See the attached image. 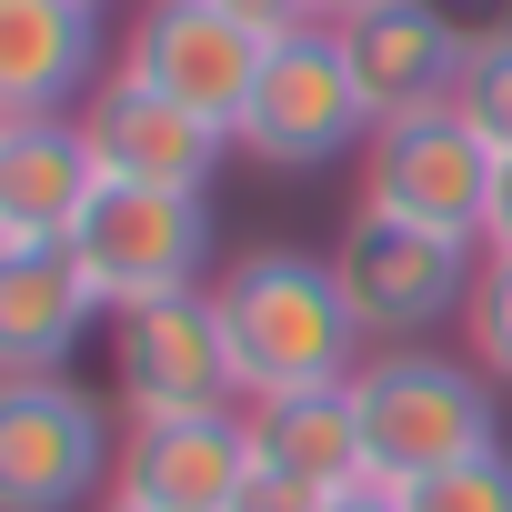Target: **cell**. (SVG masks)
I'll use <instances>...</instances> for the list:
<instances>
[{
    "mask_svg": "<svg viewBox=\"0 0 512 512\" xmlns=\"http://www.w3.org/2000/svg\"><path fill=\"white\" fill-rule=\"evenodd\" d=\"M221 11H231L251 41H302V31H322V0H221Z\"/></svg>",
    "mask_w": 512,
    "mask_h": 512,
    "instance_id": "obj_21",
    "label": "cell"
},
{
    "mask_svg": "<svg viewBox=\"0 0 512 512\" xmlns=\"http://www.w3.org/2000/svg\"><path fill=\"white\" fill-rule=\"evenodd\" d=\"M251 482V432L241 412H181V422H121V462L101 502L131 512H231Z\"/></svg>",
    "mask_w": 512,
    "mask_h": 512,
    "instance_id": "obj_11",
    "label": "cell"
},
{
    "mask_svg": "<svg viewBox=\"0 0 512 512\" xmlns=\"http://www.w3.org/2000/svg\"><path fill=\"white\" fill-rule=\"evenodd\" d=\"M452 111H462L492 151H512V31L472 41V61H462V81H452Z\"/></svg>",
    "mask_w": 512,
    "mask_h": 512,
    "instance_id": "obj_18",
    "label": "cell"
},
{
    "mask_svg": "<svg viewBox=\"0 0 512 512\" xmlns=\"http://www.w3.org/2000/svg\"><path fill=\"white\" fill-rule=\"evenodd\" d=\"M262 51H272V41H251L221 0H141L111 71H131V81H151L161 101H181V111H201V121L231 131L241 101H251V81H262Z\"/></svg>",
    "mask_w": 512,
    "mask_h": 512,
    "instance_id": "obj_9",
    "label": "cell"
},
{
    "mask_svg": "<svg viewBox=\"0 0 512 512\" xmlns=\"http://www.w3.org/2000/svg\"><path fill=\"white\" fill-rule=\"evenodd\" d=\"M492 171H502V151H492L452 101H432V111L372 121V141H362V211H392V221H422V231H462V241H482Z\"/></svg>",
    "mask_w": 512,
    "mask_h": 512,
    "instance_id": "obj_6",
    "label": "cell"
},
{
    "mask_svg": "<svg viewBox=\"0 0 512 512\" xmlns=\"http://www.w3.org/2000/svg\"><path fill=\"white\" fill-rule=\"evenodd\" d=\"M231 512H332V492H322V482H302V472L251 462V482L231 492Z\"/></svg>",
    "mask_w": 512,
    "mask_h": 512,
    "instance_id": "obj_20",
    "label": "cell"
},
{
    "mask_svg": "<svg viewBox=\"0 0 512 512\" xmlns=\"http://www.w3.org/2000/svg\"><path fill=\"white\" fill-rule=\"evenodd\" d=\"M332 512H402V502H392L382 482H362V492H332Z\"/></svg>",
    "mask_w": 512,
    "mask_h": 512,
    "instance_id": "obj_23",
    "label": "cell"
},
{
    "mask_svg": "<svg viewBox=\"0 0 512 512\" xmlns=\"http://www.w3.org/2000/svg\"><path fill=\"white\" fill-rule=\"evenodd\" d=\"M352 412H362V462L382 492L462 462V452H492L502 422H492V392H482V362H442L422 342H382L362 352L352 372Z\"/></svg>",
    "mask_w": 512,
    "mask_h": 512,
    "instance_id": "obj_2",
    "label": "cell"
},
{
    "mask_svg": "<svg viewBox=\"0 0 512 512\" xmlns=\"http://www.w3.org/2000/svg\"><path fill=\"white\" fill-rule=\"evenodd\" d=\"M362 141H372V111H362V81H352L332 21L302 31V41H272L262 81H251V101L231 121V151L272 161V171H322V161H342Z\"/></svg>",
    "mask_w": 512,
    "mask_h": 512,
    "instance_id": "obj_4",
    "label": "cell"
},
{
    "mask_svg": "<svg viewBox=\"0 0 512 512\" xmlns=\"http://www.w3.org/2000/svg\"><path fill=\"white\" fill-rule=\"evenodd\" d=\"M81 141H91L101 181H141V191H211V171H221V151H231L221 121L161 101V91L131 81V71H111V81L81 101Z\"/></svg>",
    "mask_w": 512,
    "mask_h": 512,
    "instance_id": "obj_10",
    "label": "cell"
},
{
    "mask_svg": "<svg viewBox=\"0 0 512 512\" xmlns=\"http://www.w3.org/2000/svg\"><path fill=\"white\" fill-rule=\"evenodd\" d=\"M211 302H221V332H231L241 402L322 392V382L362 372V322H352V292L332 272V251H241L211 282Z\"/></svg>",
    "mask_w": 512,
    "mask_h": 512,
    "instance_id": "obj_1",
    "label": "cell"
},
{
    "mask_svg": "<svg viewBox=\"0 0 512 512\" xmlns=\"http://www.w3.org/2000/svg\"><path fill=\"white\" fill-rule=\"evenodd\" d=\"M71 262L101 282L111 312L201 292L211 272V201L201 191H141V181H101V201L71 231Z\"/></svg>",
    "mask_w": 512,
    "mask_h": 512,
    "instance_id": "obj_5",
    "label": "cell"
},
{
    "mask_svg": "<svg viewBox=\"0 0 512 512\" xmlns=\"http://www.w3.org/2000/svg\"><path fill=\"white\" fill-rule=\"evenodd\" d=\"M462 322H472V362L512 382V262H492V251H482V282H472Z\"/></svg>",
    "mask_w": 512,
    "mask_h": 512,
    "instance_id": "obj_19",
    "label": "cell"
},
{
    "mask_svg": "<svg viewBox=\"0 0 512 512\" xmlns=\"http://www.w3.org/2000/svg\"><path fill=\"white\" fill-rule=\"evenodd\" d=\"M332 41H342V61H352L372 121H402V111L452 101V81H462V61H472V41L432 11V0H372V11L332 21Z\"/></svg>",
    "mask_w": 512,
    "mask_h": 512,
    "instance_id": "obj_12",
    "label": "cell"
},
{
    "mask_svg": "<svg viewBox=\"0 0 512 512\" xmlns=\"http://www.w3.org/2000/svg\"><path fill=\"white\" fill-rule=\"evenodd\" d=\"M91 11H101V0H91Z\"/></svg>",
    "mask_w": 512,
    "mask_h": 512,
    "instance_id": "obj_26",
    "label": "cell"
},
{
    "mask_svg": "<svg viewBox=\"0 0 512 512\" xmlns=\"http://www.w3.org/2000/svg\"><path fill=\"white\" fill-rule=\"evenodd\" d=\"M392 502H402V512H512V452H502V442H492V452H462V462L402 482Z\"/></svg>",
    "mask_w": 512,
    "mask_h": 512,
    "instance_id": "obj_17",
    "label": "cell"
},
{
    "mask_svg": "<svg viewBox=\"0 0 512 512\" xmlns=\"http://www.w3.org/2000/svg\"><path fill=\"white\" fill-rule=\"evenodd\" d=\"M332 272L352 292V322L362 342H422L432 322H452L482 282V241L462 231H422V221H392V211H352L342 241H332Z\"/></svg>",
    "mask_w": 512,
    "mask_h": 512,
    "instance_id": "obj_3",
    "label": "cell"
},
{
    "mask_svg": "<svg viewBox=\"0 0 512 512\" xmlns=\"http://www.w3.org/2000/svg\"><path fill=\"white\" fill-rule=\"evenodd\" d=\"M101 512H131V502H101Z\"/></svg>",
    "mask_w": 512,
    "mask_h": 512,
    "instance_id": "obj_25",
    "label": "cell"
},
{
    "mask_svg": "<svg viewBox=\"0 0 512 512\" xmlns=\"http://www.w3.org/2000/svg\"><path fill=\"white\" fill-rule=\"evenodd\" d=\"M241 432H251V462L302 472V482H322V492H362V482H372L352 382H322V392H262V402H241Z\"/></svg>",
    "mask_w": 512,
    "mask_h": 512,
    "instance_id": "obj_16",
    "label": "cell"
},
{
    "mask_svg": "<svg viewBox=\"0 0 512 512\" xmlns=\"http://www.w3.org/2000/svg\"><path fill=\"white\" fill-rule=\"evenodd\" d=\"M352 11H372V0H322V21H352Z\"/></svg>",
    "mask_w": 512,
    "mask_h": 512,
    "instance_id": "obj_24",
    "label": "cell"
},
{
    "mask_svg": "<svg viewBox=\"0 0 512 512\" xmlns=\"http://www.w3.org/2000/svg\"><path fill=\"white\" fill-rule=\"evenodd\" d=\"M101 312H111V302H101V282L71 262V241H51V251H0V372H11V382L61 372Z\"/></svg>",
    "mask_w": 512,
    "mask_h": 512,
    "instance_id": "obj_15",
    "label": "cell"
},
{
    "mask_svg": "<svg viewBox=\"0 0 512 512\" xmlns=\"http://www.w3.org/2000/svg\"><path fill=\"white\" fill-rule=\"evenodd\" d=\"M482 251H492V262H512V151H502V171H492V211H482Z\"/></svg>",
    "mask_w": 512,
    "mask_h": 512,
    "instance_id": "obj_22",
    "label": "cell"
},
{
    "mask_svg": "<svg viewBox=\"0 0 512 512\" xmlns=\"http://www.w3.org/2000/svg\"><path fill=\"white\" fill-rule=\"evenodd\" d=\"M101 81L91 0H0V121H61Z\"/></svg>",
    "mask_w": 512,
    "mask_h": 512,
    "instance_id": "obj_14",
    "label": "cell"
},
{
    "mask_svg": "<svg viewBox=\"0 0 512 512\" xmlns=\"http://www.w3.org/2000/svg\"><path fill=\"white\" fill-rule=\"evenodd\" d=\"M111 392L131 422H181V412H241L231 332L211 292H171L141 312H111Z\"/></svg>",
    "mask_w": 512,
    "mask_h": 512,
    "instance_id": "obj_8",
    "label": "cell"
},
{
    "mask_svg": "<svg viewBox=\"0 0 512 512\" xmlns=\"http://www.w3.org/2000/svg\"><path fill=\"white\" fill-rule=\"evenodd\" d=\"M101 201V161L81 141V111L61 121H0V251H51Z\"/></svg>",
    "mask_w": 512,
    "mask_h": 512,
    "instance_id": "obj_13",
    "label": "cell"
},
{
    "mask_svg": "<svg viewBox=\"0 0 512 512\" xmlns=\"http://www.w3.org/2000/svg\"><path fill=\"white\" fill-rule=\"evenodd\" d=\"M111 462L121 432L81 382H0V512H81L91 492H111Z\"/></svg>",
    "mask_w": 512,
    "mask_h": 512,
    "instance_id": "obj_7",
    "label": "cell"
}]
</instances>
